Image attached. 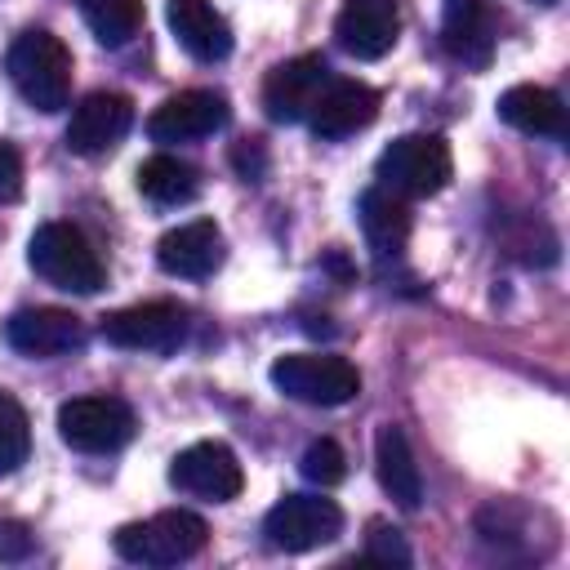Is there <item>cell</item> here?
<instances>
[{
    "label": "cell",
    "mask_w": 570,
    "mask_h": 570,
    "mask_svg": "<svg viewBox=\"0 0 570 570\" xmlns=\"http://www.w3.org/2000/svg\"><path fill=\"white\" fill-rule=\"evenodd\" d=\"M494 9L490 0H441V45L463 67H485L494 58Z\"/></svg>",
    "instance_id": "17"
},
{
    "label": "cell",
    "mask_w": 570,
    "mask_h": 570,
    "mask_svg": "<svg viewBox=\"0 0 570 570\" xmlns=\"http://www.w3.org/2000/svg\"><path fill=\"white\" fill-rule=\"evenodd\" d=\"M129 125H134V102L116 89H94L76 102L62 138H67V151L76 156H102L129 134Z\"/></svg>",
    "instance_id": "12"
},
{
    "label": "cell",
    "mask_w": 570,
    "mask_h": 570,
    "mask_svg": "<svg viewBox=\"0 0 570 570\" xmlns=\"http://www.w3.org/2000/svg\"><path fill=\"white\" fill-rule=\"evenodd\" d=\"M18 191H22V156L18 147L0 142V205L18 200Z\"/></svg>",
    "instance_id": "28"
},
{
    "label": "cell",
    "mask_w": 570,
    "mask_h": 570,
    "mask_svg": "<svg viewBox=\"0 0 570 570\" xmlns=\"http://www.w3.org/2000/svg\"><path fill=\"white\" fill-rule=\"evenodd\" d=\"M98 334L125 352H174L187 334V307H178L169 298L134 303V307L107 312L98 321Z\"/></svg>",
    "instance_id": "7"
},
{
    "label": "cell",
    "mask_w": 570,
    "mask_h": 570,
    "mask_svg": "<svg viewBox=\"0 0 570 570\" xmlns=\"http://www.w3.org/2000/svg\"><path fill=\"white\" fill-rule=\"evenodd\" d=\"M499 120L530 138H561L566 134V102L543 85H512L499 94Z\"/></svg>",
    "instance_id": "20"
},
{
    "label": "cell",
    "mask_w": 570,
    "mask_h": 570,
    "mask_svg": "<svg viewBox=\"0 0 570 570\" xmlns=\"http://www.w3.org/2000/svg\"><path fill=\"white\" fill-rule=\"evenodd\" d=\"M4 71L36 111H62L71 98V49L45 27H27L22 36H13Z\"/></svg>",
    "instance_id": "1"
},
{
    "label": "cell",
    "mask_w": 570,
    "mask_h": 570,
    "mask_svg": "<svg viewBox=\"0 0 570 570\" xmlns=\"http://www.w3.org/2000/svg\"><path fill=\"white\" fill-rule=\"evenodd\" d=\"M31 454V419L27 410L0 387V476L18 472Z\"/></svg>",
    "instance_id": "24"
},
{
    "label": "cell",
    "mask_w": 570,
    "mask_h": 570,
    "mask_svg": "<svg viewBox=\"0 0 570 570\" xmlns=\"http://www.w3.org/2000/svg\"><path fill=\"white\" fill-rule=\"evenodd\" d=\"M169 485L191 494V499H205V503H227L240 494L245 472H240V459L223 441H196V445L174 454Z\"/></svg>",
    "instance_id": "9"
},
{
    "label": "cell",
    "mask_w": 570,
    "mask_h": 570,
    "mask_svg": "<svg viewBox=\"0 0 570 570\" xmlns=\"http://www.w3.org/2000/svg\"><path fill=\"white\" fill-rule=\"evenodd\" d=\"M85 27L102 40V45H129L142 27V0H76Z\"/></svg>",
    "instance_id": "23"
},
{
    "label": "cell",
    "mask_w": 570,
    "mask_h": 570,
    "mask_svg": "<svg viewBox=\"0 0 570 570\" xmlns=\"http://www.w3.org/2000/svg\"><path fill=\"white\" fill-rule=\"evenodd\" d=\"M138 432L134 405L120 396H71L58 405V436L80 454H111Z\"/></svg>",
    "instance_id": "6"
},
{
    "label": "cell",
    "mask_w": 570,
    "mask_h": 570,
    "mask_svg": "<svg viewBox=\"0 0 570 570\" xmlns=\"http://www.w3.org/2000/svg\"><path fill=\"white\" fill-rule=\"evenodd\" d=\"M374 116H379V89L374 85L330 76V85L316 94V102L307 111V125L316 138L334 142V138H347V134L374 125Z\"/></svg>",
    "instance_id": "15"
},
{
    "label": "cell",
    "mask_w": 570,
    "mask_h": 570,
    "mask_svg": "<svg viewBox=\"0 0 570 570\" xmlns=\"http://www.w3.org/2000/svg\"><path fill=\"white\" fill-rule=\"evenodd\" d=\"M298 472H303L307 481H316V485H338V481L347 476V454H343V445H338V441L316 436V441L303 450Z\"/></svg>",
    "instance_id": "25"
},
{
    "label": "cell",
    "mask_w": 570,
    "mask_h": 570,
    "mask_svg": "<svg viewBox=\"0 0 570 570\" xmlns=\"http://www.w3.org/2000/svg\"><path fill=\"white\" fill-rule=\"evenodd\" d=\"M365 552L374 557V561H410V548H405V539H401V530H392V525H383V521H374L370 525V539H365Z\"/></svg>",
    "instance_id": "26"
},
{
    "label": "cell",
    "mask_w": 570,
    "mask_h": 570,
    "mask_svg": "<svg viewBox=\"0 0 570 570\" xmlns=\"http://www.w3.org/2000/svg\"><path fill=\"white\" fill-rule=\"evenodd\" d=\"M530 4H557V0H530Z\"/></svg>",
    "instance_id": "30"
},
{
    "label": "cell",
    "mask_w": 570,
    "mask_h": 570,
    "mask_svg": "<svg viewBox=\"0 0 570 570\" xmlns=\"http://www.w3.org/2000/svg\"><path fill=\"white\" fill-rule=\"evenodd\" d=\"M356 218H361V232H365V245L374 249V258H396L410 240V205L387 191V187H365L361 200H356Z\"/></svg>",
    "instance_id": "19"
},
{
    "label": "cell",
    "mask_w": 570,
    "mask_h": 570,
    "mask_svg": "<svg viewBox=\"0 0 570 570\" xmlns=\"http://www.w3.org/2000/svg\"><path fill=\"white\" fill-rule=\"evenodd\" d=\"M156 263H160V272L183 276V281H200V276L218 272V263H223V232H218V223L214 218H191L183 227H169L156 240Z\"/></svg>",
    "instance_id": "16"
},
{
    "label": "cell",
    "mask_w": 570,
    "mask_h": 570,
    "mask_svg": "<svg viewBox=\"0 0 570 570\" xmlns=\"http://www.w3.org/2000/svg\"><path fill=\"white\" fill-rule=\"evenodd\" d=\"M338 530H343V512L334 499H321V494H285L263 517V534L276 552H312L338 539Z\"/></svg>",
    "instance_id": "8"
},
{
    "label": "cell",
    "mask_w": 570,
    "mask_h": 570,
    "mask_svg": "<svg viewBox=\"0 0 570 570\" xmlns=\"http://www.w3.org/2000/svg\"><path fill=\"white\" fill-rule=\"evenodd\" d=\"M374 174H379V187L396 191L401 200L436 196L454 174L450 142L441 134H401L383 147Z\"/></svg>",
    "instance_id": "4"
},
{
    "label": "cell",
    "mask_w": 570,
    "mask_h": 570,
    "mask_svg": "<svg viewBox=\"0 0 570 570\" xmlns=\"http://www.w3.org/2000/svg\"><path fill=\"white\" fill-rule=\"evenodd\" d=\"M272 387L303 405H347L361 392V370L334 352H285L272 361Z\"/></svg>",
    "instance_id": "5"
},
{
    "label": "cell",
    "mask_w": 570,
    "mask_h": 570,
    "mask_svg": "<svg viewBox=\"0 0 570 570\" xmlns=\"http://www.w3.org/2000/svg\"><path fill=\"white\" fill-rule=\"evenodd\" d=\"M134 183H138V191L151 200V205H187L196 191H200V174H196V165H187V160H178V156H147L142 165H138V174H134Z\"/></svg>",
    "instance_id": "22"
},
{
    "label": "cell",
    "mask_w": 570,
    "mask_h": 570,
    "mask_svg": "<svg viewBox=\"0 0 570 570\" xmlns=\"http://www.w3.org/2000/svg\"><path fill=\"white\" fill-rule=\"evenodd\" d=\"M227 125V98L214 89H183L169 94L151 116H147V134L156 142H191V138H209Z\"/></svg>",
    "instance_id": "14"
},
{
    "label": "cell",
    "mask_w": 570,
    "mask_h": 570,
    "mask_svg": "<svg viewBox=\"0 0 570 570\" xmlns=\"http://www.w3.org/2000/svg\"><path fill=\"white\" fill-rule=\"evenodd\" d=\"M374 472H379V485L401 508H419V499H423V472H419L414 450H410V441H405V432L396 423H383L374 432Z\"/></svg>",
    "instance_id": "21"
},
{
    "label": "cell",
    "mask_w": 570,
    "mask_h": 570,
    "mask_svg": "<svg viewBox=\"0 0 570 570\" xmlns=\"http://www.w3.org/2000/svg\"><path fill=\"white\" fill-rule=\"evenodd\" d=\"M401 36V4L396 0H343L334 18V40L343 53L374 62L383 58Z\"/></svg>",
    "instance_id": "13"
},
{
    "label": "cell",
    "mask_w": 570,
    "mask_h": 570,
    "mask_svg": "<svg viewBox=\"0 0 570 570\" xmlns=\"http://www.w3.org/2000/svg\"><path fill=\"white\" fill-rule=\"evenodd\" d=\"M4 338L31 361H53L85 347V321L67 307H18L4 325Z\"/></svg>",
    "instance_id": "11"
},
{
    "label": "cell",
    "mask_w": 570,
    "mask_h": 570,
    "mask_svg": "<svg viewBox=\"0 0 570 570\" xmlns=\"http://www.w3.org/2000/svg\"><path fill=\"white\" fill-rule=\"evenodd\" d=\"M209 539V525L187 512V508H169V512H156L147 521H129L116 530V557L134 561V566H178V561H191Z\"/></svg>",
    "instance_id": "3"
},
{
    "label": "cell",
    "mask_w": 570,
    "mask_h": 570,
    "mask_svg": "<svg viewBox=\"0 0 570 570\" xmlns=\"http://www.w3.org/2000/svg\"><path fill=\"white\" fill-rule=\"evenodd\" d=\"M27 263L67 294H98L107 285V267L76 223H40L27 240Z\"/></svg>",
    "instance_id": "2"
},
{
    "label": "cell",
    "mask_w": 570,
    "mask_h": 570,
    "mask_svg": "<svg viewBox=\"0 0 570 570\" xmlns=\"http://www.w3.org/2000/svg\"><path fill=\"white\" fill-rule=\"evenodd\" d=\"M330 62L325 53H298V58H285L267 71L263 80V111L276 120V125H294V120H307L316 94L330 85Z\"/></svg>",
    "instance_id": "10"
},
{
    "label": "cell",
    "mask_w": 570,
    "mask_h": 570,
    "mask_svg": "<svg viewBox=\"0 0 570 570\" xmlns=\"http://www.w3.org/2000/svg\"><path fill=\"white\" fill-rule=\"evenodd\" d=\"M232 156H236V165L245 169V178H258V169H263V147H258V142H249V138H245Z\"/></svg>",
    "instance_id": "29"
},
{
    "label": "cell",
    "mask_w": 570,
    "mask_h": 570,
    "mask_svg": "<svg viewBox=\"0 0 570 570\" xmlns=\"http://www.w3.org/2000/svg\"><path fill=\"white\" fill-rule=\"evenodd\" d=\"M174 40L196 58V62H223L232 53V27L214 9V0H169L165 4Z\"/></svg>",
    "instance_id": "18"
},
{
    "label": "cell",
    "mask_w": 570,
    "mask_h": 570,
    "mask_svg": "<svg viewBox=\"0 0 570 570\" xmlns=\"http://www.w3.org/2000/svg\"><path fill=\"white\" fill-rule=\"evenodd\" d=\"M36 548V534L27 521H0V561H27Z\"/></svg>",
    "instance_id": "27"
}]
</instances>
